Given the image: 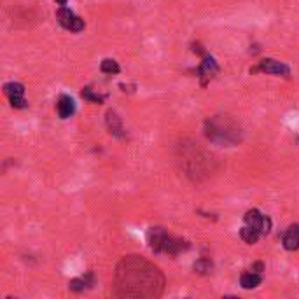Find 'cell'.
<instances>
[{
	"mask_svg": "<svg viewBox=\"0 0 299 299\" xmlns=\"http://www.w3.org/2000/svg\"><path fill=\"white\" fill-rule=\"evenodd\" d=\"M165 289L159 268L140 256H128L117 264L114 294L119 298H158Z\"/></svg>",
	"mask_w": 299,
	"mask_h": 299,
	"instance_id": "obj_1",
	"label": "cell"
},
{
	"mask_svg": "<svg viewBox=\"0 0 299 299\" xmlns=\"http://www.w3.org/2000/svg\"><path fill=\"white\" fill-rule=\"evenodd\" d=\"M166 234H168V231L163 229V228H151L149 229L147 233L149 247L156 252V254H161V247H163V242H165Z\"/></svg>",
	"mask_w": 299,
	"mask_h": 299,
	"instance_id": "obj_8",
	"label": "cell"
},
{
	"mask_svg": "<svg viewBox=\"0 0 299 299\" xmlns=\"http://www.w3.org/2000/svg\"><path fill=\"white\" fill-rule=\"evenodd\" d=\"M205 133L212 142L226 143V145H233V143L242 140L240 130L224 116H215L212 119H208L207 124H205Z\"/></svg>",
	"mask_w": 299,
	"mask_h": 299,
	"instance_id": "obj_2",
	"label": "cell"
},
{
	"mask_svg": "<svg viewBox=\"0 0 299 299\" xmlns=\"http://www.w3.org/2000/svg\"><path fill=\"white\" fill-rule=\"evenodd\" d=\"M56 4H60V5H65V4H67V0H56Z\"/></svg>",
	"mask_w": 299,
	"mask_h": 299,
	"instance_id": "obj_23",
	"label": "cell"
},
{
	"mask_svg": "<svg viewBox=\"0 0 299 299\" xmlns=\"http://www.w3.org/2000/svg\"><path fill=\"white\" fill-rule=\"evenodd\" d=\"M81 96H83L86 102H91V104H104L105 102V95H96L93 93L89 88H84L83 91H81Z\"/></svg>",
	"mask_w": 299,
	"mask_h": 299,
	"instance_id": "obj_18",
	"label": "cell"
},
{
	"mask_svg": "<svg viewBox=\"0 0 299 299\" xmlns=\"http://www.w3.org/2000/svg\"><path fill=\"white\" fill-rule=\"evenodd\" d=\"M81 30H84V21L81 19V18H77L75 16V19H74V23H72V26H70V32H81Z\"/></svg>",
	"mask_w": 299,
	"mask_h": 299,
	"instance_id": "obj_20",
	"label": "cell"
},
{
	"mask_svg": "<svg viewBox=\"0 0 299 299\" xmlns=\"http://www.w3.org/2000/svg\"><path fill=\"white\" fill-rule=\"evenodd\" d=\"M193 51L198 53V54H205L203 48H201V44H193Z\"/></svg>",
	"mask_w": 299,
	"mask_h": 299,
	"instance_id": "obj_21",
	"label": "cell"
},
{
	"mask_svg": "<svg viewBox=\"0 0 299 299\" xmlns=\"http://www.w3.org/2000/svg\"><path fill=\"white\" fill-rule=\"evenodd\" d=\"M56 110H58V116H60L61 119H69V117L75 112L74 100L70 98L69 95H61L56 104Z\"/></svg>",
	"mask_w": 299,
	"mask_h": 299,
	"instance_id": "obj_9",
	"label": "cell"
},
{
	"mask_svg": "<svg viewBox=\"0 0 299 299\" xmlns=\"http://www.w3.org/2000/svg\"><path fill=\"white\" fill-rule=\"evenodd\" d=\"M283 247L287 250H298L299 248V224L291 226L283 234Z\"/></svg>",
	"mask_w": 299,
	"mask_h": 299,
	"instance_id": "obj_10",
	"label": "cell"
},
{
	"mask_svg": "<svg viewBox=\"0 0 299 299\" xmlns=\"http://www.w3.org/2000/svg\"><path fill=\"white\" fill-rule=\"evenodd\" d=\"M261 282H263V278H261L259 273H245L242 275V278H240V285L243 287V289H256L257 285H261Z\"/></svg>",
	"mask_w": 299,
	"mask_h": 299,
	"instance_id": "obj_13",
	"label": "cell"
},
{
	"mask_svg": "<svg viewBox=\"0 0 299 299\" xmlns=\"http://www.w3.org/2000/svg\"><path fill=\"white\" fill-rule=\"evenodd\" d=\"M9 102H11V105H13L14 108H25V107H28V102H26L23 96H13V98H9Z\"/></svg>",
	"mask_w": 299,
	"mask_h": 299,
	"instance_id": "obj_19",
	"label": "cell"
},
{
	"mask_svg": "<svg viewBox=\"0 0 299 299\" xmlns=\"http://www.w3.org/2000/svg\"><path fill=\"white\" fill-rule=\"evenodd\" d=\"M4 93L9 96V98H13V96H23L25 95V86L19 83H5Z\"/></svg>",
	"mask_w": 299,
	"mask_h": 299,
	"instance_id": "obj_15",
	"label": "cell"
},
{
	"mask_svg": "<svg viewBox=\"0 0 299 299\" xmlns=\"http://www.w3.org/2000/svg\"><path fill=\"white\" fill-rule=\"evenodd\" d=\"M252 269H254V271H256V273H261V271H263V269H264V266H263V263H256V264L252 266Z\"/></svg>",
	"mask_w": 299,
	"mask_h": 299,
	"instance_id": "obj_22",
	"label": "cell"
},
{
	"mask_svg": "<svg viewBox=\"0 0 299 299\" xmlns=\"http://www.w3.org/2000/svg\"><path fill=\"white\" fill-rule=\"evenodd\" d=\"M100 70L104 72V74H119L121 72V67L117 65V61L110 60V58H107V60L102 61V65H100Z\"/></svg>",
	"mask_w": 299,
	"mask_h": 299,
	"instance_id": "obj_17",
	"label": "cell"
},
{
	"mask_svg": "<svg viewBox=\"0 0 299 299\" xmlns=\"http://www.w3.org/2000/svg\"><path fill=\"white\" fill-rule=\"evenodd\" d=\"M198 74H199V79H201V86H207L208 81L219 74V65H217V61L213 60L212 56L203 54V61H201V65H199V69H198Z\"/></svg>",
	"mask_w": 299,
	"mask_h": 299,
	"instance_id": "obj_4",
	"label": "cell"
},
{
	"mask_svg": "<svg viewBox=\"0 0 299 299\" xmlns=\"http://www.w3.org/2000/svg\"><path fill=\"white\" fill-rule=\"evenodd\" d=\"M245 222H247V226H252V228H256V229L261 231V234H266L269 233V229H271V221H269L268 217L261 215L257 210H248L247 213H245Z\"/></svg>",
	"mask_w": 299,
	"mask_h": 299,
	"instance_id": "obj_6",
	"label": "cell"
},
{
	"mask_svg": "<svg viewBox=\"0 0 299 299\" xmlns=\"http://www.w3.org/2000/svg\"><path fill=\"white\" fill-rule=\"evenodd\" d=\"M105 123H107V128L110 131V135H114L117 139H124V126H123L121 117L117 116V112L108 110L105 114Z\"/></svg>",
	"mask_w": 299,
	"mask_h": 299,
	"instance_id": "obj_7",
	"label": "cell"
},
{
	"mask_svg": "<svg viewBox=\"0 0 299 299\" xmlns=\"http://www.w3.org/2000/svg\"><path fill=\"white\" fill-rule=\"evenodd\" d=\"M91 283H93V275L88 273L86 277H83V278H74V280H70L69 289L74 292H83V291H86L88 287H91Z\"/></svg>",
	"mask_w": 299,
	"mask_h": 299,
	"instance_id": "obj_11",
	"label": "cell"
},
{
	"mask_svg": "<svg viewBox=\"0 0 299 299\" xmlns=\"http://www.w3.org/2000/svg\"><path fill=\"white\" fill-rule=\"evenodd\" d=\"M56 18H58V21H60V25L63 26V28L70 30V26H72V23H74V19H75V14L72 13V11H70L69 7L61 5V7L58 9Z\"/></svg>",
	"mask_w": 299,
	"mask_h": 299,
	"instance_id": "obj_12",
	"label": "cell"
},
{
	"mask_svg": "<svg viewBox=\"0 0 299 299\" xmlns=\"http://www.w3.org/2000/svg\"><path fill=\"white\" fill-rule=\"evenodd\" d=\"M191 247L189 242L182 238H177V236H172V234H166L165 242H163V247H161V254H168V256H178L180 252L187 250Z\"/></svg>",
	"mask_w": 299,
	"mask_h": 299,
	"instance_id": "obj_5",
	"label": "cell"
},
{
	"mask_svg": "<svg viewBox=\"0 0 299 299\" xmlns=\"http://www.w3.org/2000/svg\"><path fill=\"white\" fill-rule=\"evenodd\" d=\"M240 236H242L243 242L247 243H256L257 240H259L261 236V231L256 229V228H252V226H245V228H242V231H240Z\"/></svg>",
	"mask_w": 299,
	"mask_h": 299,
	"instance_id": "obj_14",
	"label": "cell"
},
{
	"mask_svg": "<svg viewBox=\"0 0 299 299\" xmlns=\"http://www.w3.org/2000/svg\"><path fill=\"white\" fill-rule=\"evenodd\" d=\"M193 269H194L196 273H199V275H208V273H212L213 264H212V261L210 259H199V261H196L194 264H193Z\"/></svg>",
	"mask_w": 299,
	"mask_h": 299,
	"instance_id": "obj_16",
	"label": "cell"
},
{
	"mask_svg": "<svg viewBox=\"0 0 299 299\" xmlns=\"http://www.w3.org/2000/svg\"><path fill=\"white\" fill-rule=\"evenodd\" d=\"M250 72H266V74H273V75H283V77H289L291 75V69L282 63V61H277L273 58H266L259 63V67L252 69Z\"/></svg>",
	"mask_w": 299,
	"mask_h": 299,
	"instance_id": "obj_3",
	"label": "cell"
}]
</instances>
